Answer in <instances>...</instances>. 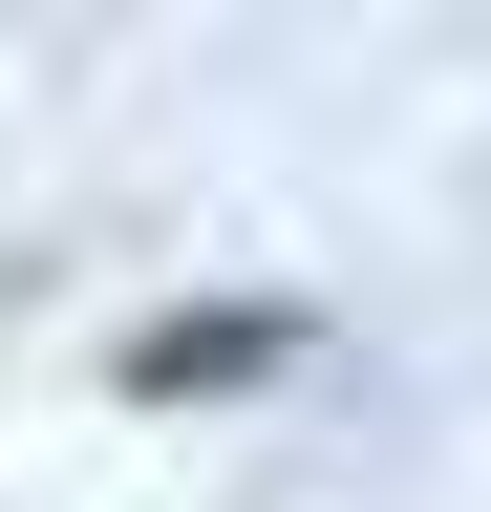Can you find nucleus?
Listing matches in <instances>:
<instances>
[{
  "label": "nucleus",
  "instance_id": "obj_1",
  "mask_svg": "<svg viewBox=\"0 0 491 512\" xmlns=\"http://www.w3.org/2000/svg\"><path fill=\"white\" fill-rule=\"evenodd\" d=\"M299 342H321L299 299H171V320L107 342V384H129V406H235V384H278Z\"/></svg>",
  "mask_w": 491,
  "mask_h": 512
}]
</instances>
